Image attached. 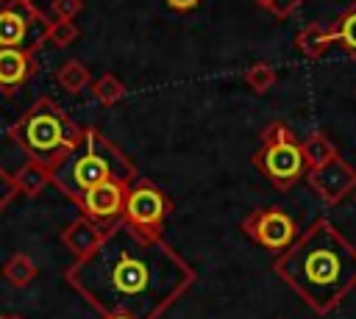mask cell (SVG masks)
Wrapping results in <instances>:
<instances>
[{
  "label": "cell",
  "mask_w": 356,
  "mask_h": 319,
  "mask_svg": "<svg viewBox=\"0 0 356 319\" xmlns=\"http://www.w3.org/2000/svg\"><path fill=\"white\" fill-rule=\"evenodd\" d=\"M64 280L100 316L161 319L189 291L195 269L164 239H145L117 222L89 255L67 266Z\"/></svg>",
  "instance_id": "6da1fadb"
},
{
  "label": "cell",
  "mask_w": 356,
  "mask_h": 319,
  "mask_svg": "<svg viewBox=\"0 0 356 319\" xmlns=\"http://www.w3.org/2000/svg\"><path fill=\"white\" fill-rule=\"evenodd\" d=\"M273 272L325 316L356 288V247L328 219H317L273 261Z\"/></svg>",
  "instance_id": "7a4b0ae2"
},
{
  "label": "cell",
  "mask_w": 356,
  "mask_h": 319,
  "mask_svg": "<svg viewBox=\"0 0 356 319\" xmlns=\"http://www.w3.org/2000/svg\"><path fill=\"white\" fill-rule=\"evenodd\" d=\"M106 180L134 183L136 169L128 161V155L111 139H106L97 128H83L75 150L67 153L56 166H50V183L67 200L78 202L89 189Z\"/></svg>",
  "instance_id": "3957f363"
},
{
  "label": "cell",
  "mask_w": 356,
  "mask_h": 319,
  "mask_svg": "<svg viewBox=\"0 0 356 319\" xmlns=\"http://www.w3.org/2000/svg\"><path fill=\"white\" fill-rule=\"evenodd\" d=\"M81 133L83 128L75 125L67 117V111L50 97H39L8 128V139L31 161H39L44 166H56L67 153H72L75 144L81 141Z\"/></svg>",
  "instance_id": "277c9868"
},
{
  "label": "cell",
  "mask_w": 356,
  "mask_h": 319,
  "mask_svg": "<svg viewBox=\"0 0 356 319\" xmlns=\"http://www.w3.org/2000/svg\"><path fill=\"white\" fill-rule=\"evenodd\" d=\"M253 166L278 191H289L309 172L300 141L284 122H273L261 130V144L253 153Z\"/></svg>",
  "instance_id": "5b68a950"
},
{
  "label": "cell",
  "mask_w": 356,
  "mask_h": 319,
  "mask_svg": "<svg viewBox=\"0 0 356 319\" xmlns=\"http://www.w3.org/2000/svg\"><path fill=\"white\" fill-rule=\"evenodd\" d=\"M53 19H47L31 0H0V50L36 53L50 39Z\"/></svg>",
  "instance_id": "8992f818"
},
{
  "label": "cell",
  "mask_w": 356,
  "mask_h": 319,
  "mask_svg": "<svg viewBox=\"0 0 356 319\" xmlns=\"http://www.w3.org/2000/svg\"><path fill=\"white\" fill-rule=\"evenodd\" d=\"M172 202L170 197L150 180H134L125 194V211H122V225L136 230L145 239H161L167 214Z\"/></svg>",
  "instance_id": "52a82bcc"
},
{
  "label": "cell",
  "mask_w": 356,
  "mask_h": 319,
  "mask_svg": "<svg viewBox=\"0 0 356 319\" xmlns=\"http://www.w3.org/2000/svg\"><path fill=\"white\" fill-rule=\"evenodd\" d=\"M239 230L261 244L264 250H273V252H284L295 239H298V225L295 219L278 208V205H270V208H256L250 211L242 222H239Z\"/></svg>",
  "instance_id": "ba28073f"
},
{
  "label": "cell",
  "mask_w": 356,
  "mask_h": 319,
  "mask_svg": "<svg viewBox=\"0 0 356 319\" xmlns=\"http://www.w3.org/2000/svg\"><path fill=\"white\" fill-rule=\"evenodd\" d=\"M131 183H120V180H106L95 189H89L75 205L81 211V216H86L89 222H95L97 227L108 230L117 222H122V211H125V194H128Z\"/></svg>",
  "instance_id": "9c48e42d"
},
{
  "label": "cell",
  "mask_w": 356,
  "mask_h": 319,
  "mask_svg": "<svg viewBox=\"0 0 356 319\" xmlns=\"http://www.w3.org/2000/svg\"><path fill=\"white\" fill-rule=\"evenodd\" d=\"M309 186L325 205H337L345 200L348 191L356 189V169L345 158L337 155L328 164L309 169Z\"/></svg>",
  "instance_id": "30bf717a"
},
{
  "label": "cell",
  "mask_w": 356,
  "mask_h": 319,
  "mask_svg": "<svg viewBox=\"0 0 356 319\" xmlns=\"http://www.w3.org/2000/svg\"><path fill=\"white\" fill-rule=\"evenodd\" d=\"M36 75V58L25 50H0V92L14 94Z\"/></svg>",
  "instance_id": "8fae6325"
},
{
  "label": "cell",
  "mask_w": 356,
  "mask_h": 319,
  "mask_svg": "<svg viewBox=\"0 0 356 319\" xmlns=\"http://www.w3.org/2000/svg\"><path fill=\"white\" fill-rule=\"evenodd\" d=\"M103 236H106L103 227H97V225L89 222L86 216H78V219H72V222L61 230V244H64L75 258H83V255H89V252L100 244Z\"/></svg>",
  "instance_id": "7c38bea8"
},
{
  "label": "cell",
  "mask_w": 356,
  "mask_h": 319,
  "mask_svg": "<svg viewBox=\"0 0 356 319\" xmlns=\"http://www.w3.org/2000/svg\"><path fill=\"white\" fill-rule=\"evenodd\" d=\"M14 183H17V191L25 194V197H36L44 191V186L50 183V166L39 164V161H25L17 172H14Z\"/></svg>",
  "instance_id": "4fadbf2b"
},
{
  "label": "cell",
  "mask_w": 356,
  "mask_h": 319,
  "mask_svg": "<svg viewBox=\"0 0 356 319\" xmlns=\"http://www.w3.org/2000/svg\"><path fill=\"white\" fill-rule=\"evenodd\" d=\"M331 44H334V28H331V25L312 22V25H306V28L298 33V50H300L306 58H320Z\"/></svg>",
  "instance_id": "5bb4252c"
},
{
  "label": "cell",
  "mask_w": 356,
  "mask_h": 319,
  "mask_svg": "<svg viewBox=\"0 0 356 319\" xmlns=\"http://www.w3.org/2000/svg\"><path fill=\"white\" fill-rule=\"evenodd\" d=\"M300 150H303V158H306L309 169H317V166L328 164L331 158H337V147L323 133H312L306 141H300Z\"/></svg>",
  "instance_id": "9a60e30c"
},
{
  "label": "cell",
  "mask_w": 356,
  "mask_h": 319,
  "mask_svg": "<svg viewBox=\"0 0 356 319\" xmlns=\"http://www.w3.org/2000/svg\"><path fill=\"white\" fill-rule=\"evenodd\" d=\"M3 277H6L14 288H25V286L36 277V264H33L28 255L14 252V255L3 264Z\"/></svg>",
  "instance_id": "2e32d148"
},
{
  "label": "cell",
  "mask_w": 356,
  "mask_h": 319,
  "mask_svg": "<svg viewBox=\"0 0 356 319\" xmlns=\"http://www.w3.org/2000/svg\"><path fill=\"white\" fill-rule=\"evenodd\" d=\"M331 28H334V42H339L356 58V8L345 11L337 19V25H331Z\"/></svg>",
  "instance_id": "e0dca14e"
},
{
  "label": "cell",
  "mask_w": 356,
  "mask_h": 319,
  "mask_svg": "<svg viewBox=\"0 0 356 319\" xmlns=\"http://www.w3.org/2000/svg\"><path fill=\"white\" fill-rule=\"evenodd\" d=\"M58 80L67 92H81L86 83H89V72L83 69V64L78 61H67L61 69H58Z\"/></svg>",
  "instance_id": "ac0fdd59"
},
{
  "label": "cell",
  "mask_w": 356,
  "mask_h": 319,
  "mask_svg": "<svg viewBox=\"0 0 356 319\" xmlns=\"http://www.w3.org/2000/svg\"><path fill=\"white\" fill-rule=\"evenodd\" d=\"M122 94H125V89H122V83H120L114 75H103V78L95 83V97H97L103 105L117 103Z\"/></svg>",
  "instance_id": "d6986e66"
},
{
  "label": "cell",
  "mask_w": 356,
  "mask_h": 319,
  "mask_svg": "<svg viewBox=\"0 0 356 319\" xmlns=\"http://www.w3.org/2000/svg\"><path fill=\"white\" fill-rule=\"evenodd\" d=\"M245 80L250 83V89H256V92H267V89L275 83V69L267 67V64H256V67L248 69Z\"/></svg>",
  "instance_id": "ffe728a7"
},
{
  "label": "cell",
  "mask_w": 356,
  "mask_h": 319,
  "mask_svg": "<svg viewBox=\"0 0 356 319\" xmlns=\"http://www.w3.org/2000/svg\"><path fill=\"white\" fill-rule=\"evenodd\" d=\"M261 8H267L273 17H278V19H284V17H289V14H295L300 6H303V0H256Z\"/></svg>",
  "instance_id": "44dd1931"
},
{
  "label": "cell",
  "mask_w": 356,
  "mask_h": 319,
  "mask_svg": "<svg viewBox=\"0 0 356 319\" xmlns=\"http://www.w3.org/2000/svg\"><path fill=\"white\" fill-rule=\"evenodd\" d=\"M19 191H17V183H14V175H8L3 166H0V211L17 197Z\"/></svg>",
  "instance_id": "7402d4cb"
},
{
  "label": "cell",
  "mask_w": 356,
  "mask_h": 319,
  "mask_svg": "<svg viewBox=\"0 0 356 319\" xmlns=\"http://www.w3.org/2000/svg\"><path fill=\"white\" fill-rule=\"evenodd\" d=\"M53 36H56L58 44H67V42L75 39V28H72L70 22H64V19H56L53 28H50V39H53Z\"/></svg>",
  "instance_id": "603a6c76"
},
{
  "label": "cell",
  "mask_w": 356,
  "mask_h": 319,
  "mask_svg": "<svg viewBox=\"0 0 356 319\" xmlns=\"http://www.w3.org/2000/svg\"><path fill=\"white\" fill-rule=\"evenodd\" d=\"M81 8V0H53V14H58V19H72Z\"/></svg>",
  "instance_id": "cb8c5ba5"
},
{
  "label": "cell",
  "mask_w": 356,
  "mask_h": 319,
  "mask_svg": "<svg viewBox=\"0 0 356 319\" xmlns=\"http://www.w3.org/2000/svg\"><path fill=\"white\" fill-rule=\"evenodd\" d=\"M170 8H175V11H189V8H195L200 0H164Z\"/></svg>",
  "instance_id": "d4e9b609"
},
{
  "label": "cell",
  "mask_w": 356,
  "mask_h": 319,
  "mask_svg": "<svg viewBox=\"0 0 356 319\" xmlns=\"http://www.w3.org/2000/svg\"><path fill=\"white\" fill-rule=\"evenodd\" d=\"M103 319H131V316H103Z\"/></svg>",
  "instance_id": "484cf974"
},
{
  "label": "cell",
  "mask_w": 356,
  "mask_h": 319,
  "mask_svg": "<svg viewBox=\"0 0 356 319\" xmlns=\"http://www.w3.org/2000/svg\"><path fill=\"white\" fill-rule=\"evenodd\" d=\"M6 319H22V316H17V313H11V316H6Z\"/></svg>",
  "instance_id": "4316f807"
},
{
  "label": "cell",
  "mask_w": 356,
  "mask_h": 319,
  "mask_svg": "<svg viewBox=\"0 0 356 319\" xmlns=\"http://www.w3.org/2000/svg\"><path fill=\"white\" fill-rule=\"evenodd\" d=\"M0 319H6V316H0Z\"/></svg>",
  "instance_id": "83f0119b"
}]
</instances>
